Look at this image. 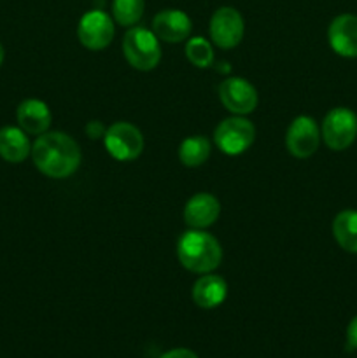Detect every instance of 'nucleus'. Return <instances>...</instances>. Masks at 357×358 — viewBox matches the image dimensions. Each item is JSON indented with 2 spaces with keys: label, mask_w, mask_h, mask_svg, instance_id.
I'll return each mask as SVG.
<instances>
[{
  "label": "nucleus",
  "mask_w": 357,
  "mask_h": 358,
  "mask_svg": "<svg viewBox=\"0 0 357 358\" xmlns=\"http://www.w3.org/2000/svg\"><path fill=\"white\" fill-rule=\"evenodd\" d=\"M219 100L231 114H251L258 107V91L244 77H230L219 86Z\"/></svg>",
  "instance_id": "obj_10"
},
{
  "label": "nucleus",
  "mask_w": 357,
  "mask_h": 358,
  "mask_svg": "<svg viewBox=\"0 0 357 358\" xmlns=\"http://www.w3.org/2000/svg\"><path fill=\"white\" fill-rule=\"evenodd\" d=\"M255 138V128L248 119L233 115L224 119L214 131V142L227 156H240Z\"/></svg>",
  "instance_id": "obj_4"
},
{
  "label": "nucleus",
  "mask_w": 357,
  "mask_h": 358,
  "mask_svg": "<svg viewBox=\"0 0 357 358\" xmlns=\"http://www.w3.org/2000/svg\"><path fill=\"white\" fill-rule=\"evenodd\" d=\"M177 255L188 271L205 275L219 268L223 261V248L212 234L203 229H189L178 240Z\"/></svg>",
  "instance_id": "obj_2"
},
{
  "label": "nucleus",
  "mask_w": 357,
  "mask_h": 358,
  "mask_svg": "<svg viewBox=\"0 0 357 358\" xmlns=\"http://www.w3.org/2000/svg\"><path fill=\"white\" fill-rule=\"evenodd\" d=\"M186 56L198 69H206L214 63V49L205 37H192L186 44Z\"/></svg>",
  "instance_id": "obj_20"
},
{
  "label": "nucleus",
  "mask_w": 357,
  "mask_h": 358,
  "mask_svg": "<svg viewBox=\"0 0 357 358\" xmlns=\"http://www.w3.org/2000/svg\"><path fill=\"white\" fill-rule=\"evenodd\" d=\"M321 136L332 150H345L357 136V115L346 107H336L326 114Z\"/></svg>",
  "instance_id": "obj_5"
},
{
  "label": "nucleus",
  "mask_w": 357,
  "mask_h": 358,
  "mask_svg": "<svg viewBox=\"0 0 357 358\" xmlns=\"http://www.w3.org/2000/svg\"><path fill=\"white\" fill-rule=\"evenodd\" d=\"M346 343L350 350H357V317L352 318L346 329Z\"/></svg>",
  "instance_id": "obj_22"
},
{
  "label": "nucleus",
  "mask_w": 357,
  "mask_h": 358,
  "mask_svg": "<svg viewBox=\"0 0 357 358\" xmlns=\"http://www.w3.org/2000/svg\"><path fill=\"white\" fill-rule=\"evenodd\" d=\"M16 119L20 128L30 135H42L49 129L52 121L51 110L48 105L35 98L21 101L16 110Z\"/></svg>",
  "instance_id": "obj_14"
},
{
  "label": "nucleus",
  "mask_w": 357,
  "mask_h": 358,
  "mask_svg": "<svg viewBox=\"0 0 357 358\" xmlns=\"http://www.w3.org/2000/svg\"><path fill=\"white\" fill-rule=\"evenodd\" d=\"M31 154L30 140L21 128L6 126L0 129V157L7 163H21Z\"/></svg>",
  "instance_id": "obj_16"
},
{
  "label": "nucleus",
  "mask_w": 357,
  "mask_h": 358,
  "mask_svg": "<svg viewBox=\"0 0 357 358\" xmlns=\"http://www.w3.org/2000/svg\"><path fill=\"white\" fill-rule=\"evenodd\" d=\"M37 170L51 178H66L80 166V149L76 140L62 131H46L31 145Z\"/></svg>",
  "instance_id": "obj_1"
},
{
  "label": "nucleus",
  "mask_w": 357,
  "mask_h": 358,
  "mask_svg": "<svg viewBox=\"0 0 357 358\" xmlns=\"http://www.w3.org/2000/svg\"><path fill=\"white\" fill-rule=\"evenodd\" d=\"M318 143H321V131L315 119L310 115H300L287 128L286 147L294 157L304 159L314 156L318 149Z\"/></svg>",
  "instance_id": "obj_9"
},
{
  "label": "nucleus",
  "mask_w": 357,
  "mask_h": 358,
  "mask_svg": "<svg viewBox=\"0 0 357 358\" xmlns=\"http://www.w3.org/2000/svg\"><path fill=\"white\" fill-rule=\"evenodd\" d=\"M146 2L144 0H112L114 20L122 27H133L142 17Z\"/></svg>",
  "instance_id": "obj_19"
},
{
  "label": "nucleus",
  "mask_w": 357,
  "mask_h": 358,
  "mask_svg": "<svg viewBox=\"0 0 357 358\" xmlns=\"http://www.w3.org/2000/svg\"><path fill=\"white\" fill-rule=\"evenodd\" d=\"M328 41L332 51L343 58H357V16L340 14L328 28Z\"/></svg>",
  "instance_id": "obj_11"
},
{
  "label": "nucleus",
  "mask_w": 357,
  "mask_h": 358,
  "mask_svg": "<svg viewBox=\"0 0 357 358\" xmlns=\"http://www.w3.org/2000/svg\"><path fill=\"white\" fill-rule=\"evenodd\" d=\"M192 30L191 17L178 9H164L154 16L153 20V31L160 41L170 42H182L189 38Z\"/></svg>",
  "instance_id": "obj_12"
},
{
  "label": "nucleus",
  "mask_w": 357,
  "mask_h": 358,
  "mask_svg": "<svg viewBox=\"0 0 357 358\" xmlns=\"http://www.w3.org/2000/svg\"><path fill=\"white\" fill-rule=\"evenodd\" d=\"M332 236L343 250L357 254V210H343L335 217Z\"/></svg>",
  "instance_id": "obj_17"
},
{
  "label": "nucleus",
  "mask_w": 357,
  "mask_h": 358,
  "mask_svg": "<svg viewBox=\"0 0 357 358\" xmlns=\"http://www.w3.org/2000/svg\"><path fill=\"white\" fill-rule=\"evenodd\" d=\"M107 152L118 161H133L142 154L144 136L132 122L119 121L108 126L104 135Z\"/></svg>",
  "instance_id": "obj_6"
},
{
  "label": "nucleus",
  "mask_w": 357,
  "mask_h": 358,
  "mask_svg": "<svg viewBox=\"0 0 357 358\" xmlns=\"http://www.w3.org/2000/svg\"><path fill=\"white\" fill-rule=\"evenodd\" d=\"M77 37L90 51H102L114 38V21L102 9L88 10L77 24Z\"/></svg>",
  "instance_id": "obj_7"
},
{
  "label": "nucleus",
  "mask_w": 357,
  "mask_h": 358,
  "mask_svg": "<svg viewBox=\"0 0 357 358\" xmlns=\"http://www.w3.org/2000/svg\"><path fill=\"white\" fill-rule=\"evenodd\" d=\"M161 358H198V355L188 348H175V350H170V352L164 353Z\"/></svg>",
  "instance_id": "obj_23"
},
{
  "label": "nucleus",
  "mask_w": 357,
  "mask_h": 358,
  "mask_svg": "<svg viewBox=\"0 0 357 358\" xmlns=\"http://www.w3.org/2000/svg\"><path fill=\"white\" fill-rule=\"evenodd\" d=\"M4 55H6V52H4L2 44H0V65H2V62H4Z\"/></svg>",
  "instance_id": "obj_24"
},
{
  "label": "nucleus",
  "mask_w": 357,
  "mask_h": 358,
  "mask_svg": "<svg viewBox=\"0 0 357 358\" xmlns=\"http://www.w3.org/2000/svg\"><path fill=\"white\" fill-rule=\"evenodd\" d=\"M210 157V142L202 135L188 136L178 147V159L188 168L202 166Z\"/></svg>",
  "instance_id": "obj_18"
},
{
  "label": "nucleus",
  "mask_w": 357,
  "mask_h": 358,
  "mask_svg": "<svg viewBox=\"0 0 357 358\" xmlns=\"http://www.w3.org/2000/svg\"><path fill=\"white\" fill-rule=\"evenodd\" d=\"M245 23L234 7H219L210 20V38L217 48L231 49L244 38Z\"/></svg>",
  "instance_id": "obj_8"
},
{
  "label": "nucleus",
  "mask_w": 357,
  "mask_h": 358,
  "mask_svg": "<svg viewBox=\"0 0 357 358\" xmlns=\"http://www.w3.org/2000/svg\"><path fill=\"white\" fill-rule=\"evenodd\" d=\"M105 131H107V128H105L104 124H102L100 121H90L86 126V135L90 136V138H104Z\"/></svg>",
  "instance_id": "obj_21"
},
{
  "label": "nucleus",
  "mask_w": 357,
  "mask_h": 358,
  "mask_svg": "<svg viewBox=\"0 0 357 358\" xmlns=\"http://www.w3.org/2000/svg\"><path fill=\"white\" fill-rule=\"evenodd\" d=\"M122 55L136 70H153L161 62L160 38L144 27H133L122 38Z\"/></svg>",
  "instance_id": "obj_3"
},
{
  "label": "nucleus",
  "mask_w": 357,
  "mask_h": 358,
  "mask_svg": "<svg viewBox=\"0 0 357 358\" xmlns=\"http://www.w3.org/2000/svg\"><path fill=\"white\" fill-rule=\"evenodd\" d=\"M220 215V203L209 192H198L184 206V220L191 229H206Z\"/></svg>",
  "instance_id": "obj_13"
},
{
  "label": "nucleus",
  "mask_w": 357,
  "mask_h": 358,
  "mask_svg": "<svg viewBox=\"0 0 357 358\" xmlns=\"http://www.w3.org/2000/svg\"><path fill=\"white\" fill-rule=\"evenodd\" d=\"M192 301L196 306L203 308V310H214V308L220 306L227 296V283L223 276L210 275L205 273L196 280L192 285Z\"/></svg>",
  "instance_id": "obj_15"
}]
</instances>
